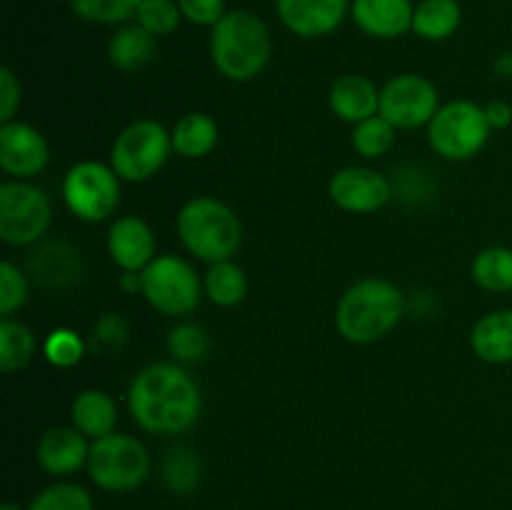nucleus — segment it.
<instances>
[{
	"mask_svg": "<svg viewBox=\"0 0 512 510\" xmlns=\"http://www.w3.org/2000/svg\"><path fill=\"white\" fill-rule=\"evenodd\" d=\"M20 100H23V88H20L18 75L5 65L0 68V125L15 120Z\"/></svg>",
	"mask_w": 512,
	"mask_h": 510,
	"instance_id": "obj_38",
	"label": "nucleus"
},
{
	"mask_svg": "<svg viewBox=\"0 0 512 510\" xmlns=\"http://www.w3.org/2000/svg\"><path fill=\"white\" fill-rule=\"evenodd\" d=\"M80 20L93 25H125L135 20L140 0H68Z\"/></svg>",
	"mask_w": 512,
	"mask_h": 510,
	"instance_id": "obj_30",
	"label": "nucleus"
},
{
	"mask_svg": "<svg viewBox=\"0 0 512 510\" xmlns=\"http://www.w3.org/2000/svg\"><path fill=\"white\" fill-rule=\"evenodd\" d=\"M395 133L398 128L390 120H385L380 113L373 115L353 128V150L368 160L383 158L395 145Z\"/></svg>",
	"mask_w": 512,
	"mask_h": 510,
	"instance_id": "obj_31",
	"label": "nucleus"
},
{
	"mask_svg": "<svg viewBox=\"0 0 512 510\" xmlns=\"http://www.w3.org/2000/svg\"><path fill=\"white\" fill-rule=\"evenodd\" d=\"M175 230L193 258L213 265L220 260H233L243 243V223L223 200L198 195L190 198L175 218Z\"/></svg>",
	"mask_w": 512,
	"mask_h": 510,
	"instance_id": "obj_4",
	"label": "nucleus"
},
{
	"mask_svg": "<svg viewBox=\"0 0 512 510\" xmlns=\"http://www.w3.org/2000/svg\"><path fill=\"white\" fill-rule=\"evenodd\" d=\"M203 278L185 258L173 253L158 255L143 270V298L150 308L168 318H185L203 300Z\"/></svg>",
	"mask_w": 512,
	"mask_h": 510,
	"instance_id": "obj_9",
	"label": "nucleus"
},
{
	"mask_svg": "<svg viewBox=\"0 0 512 510\" xmlns=\"http://www.w3.org/2000/svg\"><path fill=\"white\" fill-rule=\"evenodd\" d=\"M155 40L158 38H153L138 23L118 25V30L108 40L110 65L120 73H135V70L145 68L155 58V50H158Z\"/></svg>",
	"mask_w": 512,
	"mask_h": 510,
	"instance_id": "obj_21",
	"label": "nucleus"
},
{
	"mask_svg": "<svg viewBox=\"0 0 512 510\" xmlns=\"http://www.w3.org/2000/svg\"><path fill=\"white\" fill-rule=\"evenodd\" d=\"M168 353L180 365L200 363L210 353L208 330L198 323H178L168 333Z\"/></svg>",
	"mask_w": 512,
	"mask_h": 510,
	"instance_id": "obj_32",
	"label": "nucleus"
},
{
	"mask_svg": "<svg viewBox=\"0 0 512 510\" xmlns=\"http://www.w3.org/2000/svg\"><path fill=\"white\" fill-rule=\"evenodd\" d=\"M90 440L73 425H55L40 435L35 445V460L53 478H68L88 468Z\"/></svg>",
	"mask_w": 512,
	"mask_h": 510,
	"instance_id": "obj_16",
	"label": "nucleus"
},
{
	"mask_svg": "<svg viewBox=\"0 0 512 510\" xmlns=\"http://www.w3.org/2000/svg\"><path fill=\"white\" fill-rule=\"evenodd\" d=\"M183 20L178 0H140L138 13H135V23L148 30L153 38L173 35Z\"/></svg>",
	"mask_w": 512,
	"mask_h": 510,
	"instance_id": "obj_33",
	"label": "nucleus"
},
{
	"mask_svg": "<svg viewBox=\"0 0 512 510\" xmlns=\"http://www.w3.org/2000/svg\"><path fill=\"white\" fill-rule=\"evenodd\" d=\"M440 110V93L425 75L403 73L380 88V115L398 130L430 125Z\"/></svg>",
	"mask_w": 512,
	"mask_h": 510,
	"instance_id": "obj_11",
	"label": "nucleus"
},
{
	"mask_svg": "<svg viewBox=\"0 0 512 510\" xmlns=\"http://www.w3.org/2000/svg\"><path fill=\"white\" fill-rule=\"evenodd\" d=\"M70 425L78 428L88 440L105 438L115 433L118 425V403L100 388H85L70 403Z\"/></svg>",
	"mask_w": 512,
	"mask_h": 510,
	"instance_id": "obj_19",
	"label": "nucleus"
},
{
	"mask_svg": "<svg viewBox=\"0 0 512 510\" xmlns=\"http://www.w3.org/2000/svg\"><path fill=\"white\" fill-rule=\"evenodd\" d=\"M173 153V138L153 118L125 125L110 148V165L123 183H145L155 178Z\"/></svg>",
	"mask_w": 512,
	"mask_h": 510,
	"instance_id": "obj_6",
	"label": "nucleus"
},
{
	"mask_svg": "<svg viewBox=\"0 0 512 510\" xmlns=\"http://www.w3.org/2000/svg\"><path fill=\"white\" fill-rule=\"evenodd\" d=\"M128 410L145 433L180 435L200 420L203 395L185 365L150 363L130 380Z\"/></svg>",
	"mask_w": 512,
	"mask_h": 510,
	"instance_id": "obj_1",
	"label": "nucleus"
},
{
	"mask_svg": "<svg viewBox=\"0 0 512 510\" xmlns=\"http://www.w3.org/2000/svg\"><path fill=\"white\" fill-rule=\"evenodd\" d=\"M53 223V205L28 180H5L0 185V240L13 248L35 245Z\"/></svg>",
	"mask_w": 512,
	"mask_h": 510,
	"instance_id": "obj_10",
	"label": "nucleus"
},
{
	"mask_svg": "<svg viewBox=\"0 0 512 510\" xmlns=\"http://www.w3.org/2000/svg\"><path fill=\"white\" fill-rule=\"evenodd\" d=\"M328 103L333 115L345 123L358 125L380 113V90L368 75L345 73L330 85Z\"/></svg>",
	"mask_w": 512,
	"mask_h": 510,
	"instance_id": "obj_18",
	"label": "nucleus"
},
{
	"mask_svg": "<svg viewBox=\"0 0 512 510\" xmlns=\"http://www.w3.org/2000/svg\"><path fill=\"white\" fill-rule=\"evenodd\" d=\"M285 28L298 38H325L350 15V0H275Z\"/></svg>",
	"mask_w": 512,
	"mask_h": 510,
	"instance_id": "obj_14",
	"label": "nucleus"
},
{
	"mask_svg": "<svg viewBox=\"0 0 512 510\" xmlns=\"http://www.w3.org/2000/svg\"><path fill=\"white\" fill-rule=\"evenodd\" d=\"M0 510H28V508H20L18 503H3L0 505Z\"/></svg>",
	"mask_w": 512,
	"mask_h": 510,
	"instance_id": "obj_41",
	"label": "nucleus"
},
{
	"mask_svg": "<svg viewBox=\"0 0 512 510\" xmlns=\"http://www.w3.org/2000/svg\"><path fill=\"white\" fill-rule=\"evenodd\" d=\"M328 195L345 213L370 215L390 203L393 185L378 170L365 168V165H348L330 178Z\"/></svg>",
	"mask_w": 512,
	"mask_h": 510,
	"instance_id": "obj_12",
	"label": "nucleus"
},
{
	"mask_svg": "<svg viewBox=\"0 0 512 510\" xmlns=\"http://www.w3.org/2000/svg\"><path fill=\"white\" fill-rule=\"evenodd\" d=\"M485 108V118H488V125L493 130H505L512 125V105L505 103V100H490Z\"/></svg>",
	"mask_w": 512,
	"mask_h": 510,
	"instance_id": "obj_39",
	"label": "nucleus"
},
{
	"mask_svg": "<svg viewBox=\"0 0 512 510\" xmlns=\"http://www.w3.org/2000/svg\"><path fill=\"white\" fill-rule=\"evenodd\" d=\"M180 13L188 23L193 25H205V28H213L225 13H228V5L225 0H178Z\"/></svg>",
	"mask_w": 512,
	"mask_h": 510,
	"instance_id": "obj_37",
	"label": "nucleus"
},
{
	"mask_svg": "<svg viewBox=\"0 0 512 510\" xmlns=\"http://www.w3.org/2000/svg\"><path fill=\"white\" fill-rule=\"evenodd\" d=\"M205 298L218 308H235L248 295V275L233 260L213 263L203 275Z\"/></svg>",
	"mask_w": 512,
	"mask_h": 510,
	"instance_id": "obj_24",
	"label": "nucleus"
},
{
	"mask_svg": "<svg viewBox=\"0 0 512 510\" xmlns=\"http://www.w3.org/2000/svg\"><path fill=\"white\" fill-rule=\"evenodd\" d=\"M493 70L500 78H512V50H505V53H500L498 58H495Z\"/></svg>",
	"mask_w": 512,
	"mask_h": 510,
	"instance_id": "obj_40",
	"label": "nucleus"
},
{
	"mask_svg": "<svg viewBox=\"0 0 512 510\" xmlns=\"http://www.w3.org/2000/svg\"><path fill=\"white\" fill-rule=\"evenodd\" d=\"M413 0H350V18L365 35L395 40L413 30Z\"/></svg>",
	"mask_w": 512,
	"mask_h": 510,
	"instance_id": "obj_17",
	"label": "nucleus"
},
{
	"mask_svg": "<svg viewBox=\"0 0 512 510\" xmlns=\"http://www.w3.org/2000/svg\"><path fill=\"white\" fill-rule=\"evenodd\" d=\"M50 163V145L38 128L23 120L0 125V168L10 180H30Z\"/></svg>",
	"mask_w": 512,
	"mask_h": 510,
	"instance_id": "obj_13",
	"label": "nucleus"
},
{
	"mask_svg": "<svg viewBox=\"0 0 512 510\" xmlns=\"http://www.w3.org/2000/svg\"><path fill=\"white\" fill-rule=\"evenodd\" d=\"M108 255L120 270H135L143 273L155 258H158V243L155 233L138 215H123L115 218L108 230Z\"/></svg>",
	"mask_w": 512,
	"mask_h": 510,
	"instance_id": "obj_15",
	"label": "nucleus"
},
{
	"mask_svg": "<svg viewBox=\"0 0 512 510\" xmlns=\"http://www.w3.org/2000/svg\"><path fill=\"white\" fill-rule=\"evenodd\" d=\"M150 453L135 435L110 433L90 440L88 475L95 488L105 493H133L148 480Z\"/></svg>",
	"mask_w": 512,
	"mask_h": 510,
	"instance_id": "obj_5",
	"label": "nucleus"
},
{
	"mask_svg": "<svg viewBox=\"0 0 512 510\" xmlns=\"http://www.w3.org/2000/svg\"><path fill=\"white\" fill-rule=\"evenodd\" d=\"M130 338L128 320L120 318L118 313H105L98 323L93 325V335H90V345L103 353H113V350L125 348Z\"/></svg>",
	"mask_w": 512,
	"mask_h": 510,
	"instance_id": "obj_36",
	"label": "nucleus"
},
{
	"mask_svg": "<svg viewBox=\"0 0 512 510\" xmlns=\"http://www.w3.org/2000/svg\"><path fill=\"white\" fill-rule=\"evenodd\" d=\"M273 35L253 10H228L210 28V60L223 78L233 83L255 80L270 63Z\"/></svg>",
	"mask_w": 512,
	"mask_h": 510,
	"instance_id": "obj_2",
	"label": "nucleus"
},
{
	"mask_svg": "<svg viewBox=\"0 0 512 510\" xmlns=\"http://www.w3.org/2000/svg\"><path fill=\"white\" fill-rule=\"evenodd\" d=\"M28 510H95V500L85 485L58 480L33 495Z\"/></svg>",
	"mask_w": 512,
	"mask_h": 510,
	"instance_id": "obj_29",
	"label": "nucleus"
},
{
	"mask_svg": "<svg viewBox=\"0 0 512 510\" xmlns=\"http://www.w3.org/2000/svg\"><path fill=\"white\" fill-rule=\"evenodd\" d=\"M473 280L488 293H510L512 290V248L490 245L480 250L470 265Z\"/></svg>",
	"mask_w": 512,
	"mask_h": 510,
	"instance_id": "obj_27",
	"label": "nucleus"
},
{
	"mask_svg": "<svg viewBox=\"0 0 512 510\" xmlns=\"http://www.w3.org/2000/svg\"><path fill=\"white\" fill-rule=\"evenodd\" d=\"M35 348V335L33 330L25 323L10 318H0V370L5 375H13L23 370L25 365L33 360Z\"/></svg>",
	"mask_w": 512,
	"mask_h": 510,
	"instance_id": "obj_26",
	"label": "nucleus"
},
{
	"mask_svg": "<svg viewBox=\"0 0 512 510\" xmlns=\"http://www.w3.org/2000/svg\"><path fill=\"white\" fill-rule=\"evenodd\" d=\"M160 475H163V483L170 493L188 495L203 480V460L193 448L178 445V448L168 450V455L163 458Z\"/></svg>",
	"mask_w": 512,
	"mask_h": 510,
	"instance_id": "obj_28",
	"label": "nucleus"
},
{
	"mask_svg": "<svg viewBox=\"0 0 512 510\" xmlns=\"http://www.w3.org/2000/svg\"><path fill=\"white\" fill-rule=\"evenodd\" d=\"M80 253L68 243H50L33 253L30 258V268L38 275L40 283L53 285V288H63V285L75 283L80 275L78 270Z\"/></svg>",
	"mask_w": 512,
	"mask_h": 510,
	"instance_id": "obj_25",
	"label": "nucleus"
},
{
	"mask_svg": "<svg viewBox=\"0 0 512 510\" xmlns=\"http://www.w3.org/2000/svg\"><path fill=\"white\" fill-rule=\"evenodd\" d=\"M123 180L100 160H80L63 178V203L83 223H103L120 208Z\"/></svg>",
	"mask_w": 512,
	"mask_h": 510,
	"instance_id": "obj_8",
	"label": "nucleus"
},
{
	"mask_svg": "<svg viewBox=\"0 0 512 510\" xmlns=\"http://www.w3.org/2000/svg\"><path fill=\"white\" fill-rule=\"evenodd\" d=\"M493 128L488 125L483 105L473 100H450L440 105L428 125V143L440 158L470 160L483 153Z\"/></svg>",
	"mask_w": 512,
	"mask_h": 510,
	"instance_id": "obj_7",
	"label": "nucleus"
},
{
	"mask_svg": "<svg viewBox=\"0 0 512 510\" xmlns=\"http://www.w3.org/2000/svg\"><path fill=\"white\" fill-rule=\"evenodd\" d=\"M463 23V8L458 0H420L415 3L413 33L418 38L440 43L458 33Z\"/></svg>",
	"mask_w": 512,
	"mask_h": 510,
	"instance_id": "obj_23",
	"label": "nucleus"
},
{
	"mask_svg": "<svg viewBox=\"0 0 512 510\" xmlns=\"http://www.w3.org/2000/svg\"><path fill=\"white\" fill-rule=\"evenodd\" d=\"M173 153L185 160H200L215 150L220 140V130L215 118L208 113H188L170 130Z\"/></svg>",
	"mask_w": 512,
	"mask_h": 510,
	"instance_id": "obj_22",
	"label": "nucleus"
},
{
	"mask_svg": "<svg viewBox=\"0 0 512 510\" xmlns=\"http://www.w3.org/2000/svg\"><path fill=\"white\" fill-rule=\"evenodd\" d=\"M85 350H88V343L73 328H55L43 340L45 360L60 370L75 368L85 358Z\"/></svg>",
	"mask_w": 512,
	"mask_h": 510,
	"instance_id": "obj_34",
	"label": "nucleus"
},
{
	"mask_svg": "<svg viewBox=\"0 0 512 510\" xmlns=\"http://www.w3.org/2000/svg\"><path fill=\"white\" fill-rule=\"evenodd\" d=\"M28 293L30 285L23 270L10 260H3L0 263V315L10 318L15 310L23 308L28 303Z\"/></svg>",
	"mask_w": 512,
	"mask_h": 510,
	"instance_id": "obj_35",
	"label": "nucleus"
},
{
	"mask_svg": "<svg viewBox=\"0 0 512 510\" xmlns=\"http://www.w3.org/2000/svg\"><path fill=\"white\" fill-rule=\"evenodd\" d=\"M405 315V295L385 278H363L350 285L335 308V330L353 345L378 343Z\"/></svg>",
	"mask_w": 512,
	"mask_h": 510,
	"instance_id": "obj_3",
	"label": "nucleus"
},
{
	"mask_svg": "<svg viewBox=\"0 0 512 510\" xmlns=\"http://www.w3.org/2000/svg\"><path fill=\"white\" fill-rule=\"evenodd\" d=\"M470 348L483 363H512V308L485 313L470 330Z\"/></svg>",
	"mask_w": 512,
	"mask_h": 510,
	"instance_id": "obj_20",
	"label": "nucleus"
}]
</instances>
